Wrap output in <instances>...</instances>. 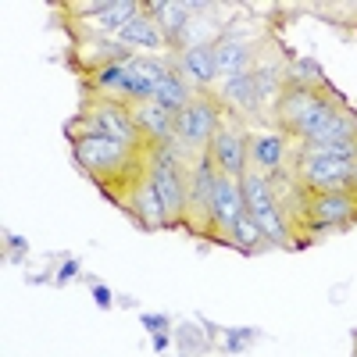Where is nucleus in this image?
<instances>
[{
    "mask_svg": "<svg viewBox=\"0 0 357 357\" xmlns=\"http://www.w3.org/2000/svg\"><path fill=\"white\" fill-rule=\"evenodd\" d=\"M333 118H336V104L318 97L307 86H289L282 93V122L293 132H301L307 143H318Z\"/></svg>",
    "mask_w": 357,
    "mask_h": 357,
    "instance_id": "obj_1",
    "label": "nucleus"
},
{
    "mask_svg": "<svg viewBox=\"0 0 357 357\" xmlns=\"http://www.w3.org/2000/svg\"><path fill=\"white\" fill-rule=\"evenodd\" d=\"M354 172H357V161L333 158V154L318 151V146H307V154L301 161V175L318 193H343V186L354 183Z\"/></svg>",
    "mask_w": 357,
    "mask_h": 357,
    "instance_id": "obj_2",
    "label": "nucleus"
},
{
    "mask_svg": "<svg viewBox=\"0 0 357 357\" xmlns=\"http://www.w3.org/2000/svg\"><path fill=\"white\" fill-rule=\"evenodd\" d=\"M126 154H129L126 143H114V139H107V136H100V132H93V136L86 132V136L75 143L79 165L89 168V172H97V175H111V172H118V168H126Z\"/></svg>",
    "mask_w": 357,
    "mask_h": 357,
    "instance_id": "obj_3",
    "label": "nucleus"
},
{
    "mask_svg": "<svg viewBox=\"0 0 357 357\" xmlns=\"http://www.w3.org/2000/svg\"><path fill=\"white\" fill-rule=\"evenodd\" d=\"M218 129V111L211 100H193L186 111L175 114V132L186 146H204L207 139H215Z\"/></svg>",
    "mask_w": 357,
    "mask_h": 357,
    "instance_id": "obj_4",
    "label": "nucleus"
},
{
    "mask_svg": "<svg viewBox=\"0 0 357 357\" xmlns=\"http://www.w3.org/2000/svg\"><path fill=\"white\" fill-rule=\"evenodd\" d=\"M151 178H154V186L168 207V215H178L183 211V204H186V183H183V172H178V161L172 151H158L154 154V165H151Z\"/></svg>",
    "mask_w": 357,
    "mask_h": 357,
    "instance_id": "obj_5",
    "label": "nucleus"
},
{
    "mask_svg": "<svg viewBox=\"0 0 357 357\" xmlns=\"http://www.w3.org/2000/svg\"><path fill=\"white\" fill-rule=\"evenodd\" d=\"M247 215V200H243V186L240 178H229V175H218L215 183V193H211V218L218 229L232 232L236 222Z\"/></svg>",
    "mask_w": 357,
    "mask_h": 357,
    "instance_id": "obj_6",
    "label": "nucleus"
},
{
    "mask_svg": "<svg viewBox=\"0 0 357 357\" xmlns=\"http://www.w3.org/2000/svg\"><path fill=\"white\" fill-rule=\"evenodd\" d=\"M211 158H215V165L222 168V175H229V178H243L247 175V143H243V136L236 132V129H218L215 132V139H211Z\"/></svg>",
    "mask_w": 357,
    "mask_h": 357,
    "instance_id": "obj_7",
    "label": "nucleus"
},
{
    "mask_svg": "<svg viewBox=\"0 0 357 357\" xmlns=\"http://www.w3.org/2000/svg\"><path fill=\"white\" fill-rule=\"evenodd\" d=\"M89 118H93V129H89V136L100 132V136H107V139H114V143H126V146L136 143V122H132L129 114H122L118 107L97 104Z\"/></svg>",
    "mask_w": 357,
    "mask_h": 357,
    "instance_id": "obj_8",
    "label": "nucleus"
},
{
    "mask_svg": "<svg viewBox=\"0 0 357 357\" xmlns=\"http://www.w3.org/2000/svg\"><path fill=\"white\" fill-rule=\"evenodd\" d=\"M132 122H136L146 136H154V139H168V136L175 132V114H172L168 107H161L158 100H143V104H136Z\"/></svg>",
    "mask_w": 357,
    "mask_h": 357,
    "instance_id": "obj_9",
    "label": "nucleus"
},
{
    "mask_svg": "<svg viewBox=\"0 0 357 357\" xmlns=\"http://www.w3.org/2000/svg\"><path fill=\"white\" fill-rule=\"evenodd\" d=\"M132 207H136V215H143L146 225H165L172 215H168V207L154 186V178H143V183H136L132 190Z\"/></svg>",
    "mask_w": 357,
    "mask_h": 357,
    "instance_id": "obj_10",
    "label": "nucleus"
},
{
    "mask_svg": "<svg viewBox=\"0 0 357 357\" xmlns=\"http://www.w3.org/2000/svg\"><path fill=\"white\" fill-rule=\"evenodd\" d=\"M311 215L318 218V225H336V222H350L357 215V204L350 193H318Z\"/></svg>",
    "mask_w": 357,
    "mask_h": 357,
    "instance_id": "obj_11",
    "label": "nucleus"
},
{
    "mask_svg": "<svg viewBox=\"0 0 357 357\" xmlns=\"http://www.w3.org/2000/svg\"><path fill=\"white\" fill-rule=\"evenodd\" d=\"M247 57H250L247 43L236 40V36H225V40L215 43V68H218V75H225V79L247 72Z\"/></svg>",
    "mask_w": 357,
    "mask_h": 357,
    "instance_id": "obj_12",
    "label": "nucleus"
},
{
    "mask_svg": "<svg viewBox=\"0 0 357 357\" xmlns=\"http://www.w3.org/2000/svg\"><path fill=\"white\" fill-rule=\"evenodd\" d=\"M215 183H218V175H215V158L211 154H204L193 168V178H190V200L200 204L207 215H211V193H215Z\"/></svg>",
    "mask_w": 357,
    "mask_h": 357,
    "instance_id": "obj_13",
    "label": "nucleus"
},
{
    "mask_svg": "<svg viewBox=\"0 0 357 357\" xmlns=\"http://www.w3.org/2000/svg\"><path fill=\"white\" fill-rule=\"evenodd\" d=\"M89 11H93V22H97V29H104V33H111V29L122 33L126 25H132L139 18V4H132V0H118V4H93Z\"/></svg>",
    "mask_w": 357,
    "mask_h": 357,
    "instance_id": "obj_14",
    "label": "nucleus"
},
{
    "mask_svg": "<svg viewBox=\"0 0 357 357\" xmlns=\"http://www.w3.org/2000/svg\"><path fill=\"white\" fill-rule=\"evenodd\" d=\"M240 186H243V200H247V215H250V218H257V215H264V211H272V207H275V200H272V183H268L264 175L247 172V175L240 178Z\"/></svg>",
    "mask_w": 357,
    "mask_h": 357,
    "instance_id": "obj_15",
    "label": "nucleus"
},
{
    "mask_svg": "<svg viewBox=\"0 0 357 357\" xmlns=\"http://www.w3.org/2000/svg\"><path fill=\"white\" fill-rule=\"evenodd\" d=\"M183 68L190 72V79L197 82H215L218 68H215V47L211 43H193L183 50Z\"/></svg>",
    "mask_w": 357,
    "mask_h": 357,
    "instance_id": "obj_16",
    "label": "nucleus"
},
{
    "mask_svg": "<svg viewBox=\"0 0 357 357\" xmlns=\"http://www.w3.org/2000/svg\"><path fill=\"white\" fill-rule=\"evenodd\" d=\"M222 97L232 104V107H243V111H254L257 107V89H254V75L250 72H240V75H229L222 82Z\"/></svg>",
    "mask_w": 357,
    "mask_h": 357,
    "instance_id": "obj_17",
    "label": "nucleus"
},
{
    "mask_svg": "<svg viewBox=\"0 0 357 357\" xmlns=\"http://www.w3.org/2000/svg\"><path fill=\"white\" fill-rule=\"evenodd\" d=\"M122 43H126V47H143V50H158V47L165 43V36L158 33V25H154L151 18L139 15L132 25L122 29Z\"/></svg>",
    "mask_w": 357,
    "mask_h": 357,
    "instance_id": "obj_18",
    "label": "nucleus"
},
{
    "mask_svg": "<svg viewBox=\"0 0 357 357\" xmlns=\"http://www.w3.org/2000/svg\"><path fill=\"white\" fill-rule=\"evenodd\" d=\"M250 161L264 172H275L282 165V136H254L250 139Z\"/></svg>",
    "mask_w": 357,
    "mask_h": 357,
    "instance_id": "obj_19",
    "label": "nucleus"
},
{
    "mask_svg": "<svg viewBox=\"0 0 357 357\" xmlns=\"http://www.w3.org/2000/svg\"><path fill=\"white\" fill-rule=\"evenodd\" d=\"M151 11L158 15V22H161V29H165L168 36H178L190 25L193 4H168V0H158V4H151Z\"/></svg>",
    "mask_w": 357,
    "mask_h": 357,
    "instance_id": "obj_20",
    "label": "nucleus"
},
{
    "mask_svg": "<svg viewBox=\"0 0 357 357\" xmlns=\"http://www.w3.org/2000/svg\"><path fill=\"white\" fill-rule=\"evenodd\" d=\"M154 100L161 104V107H168L172 114H178V111H186L193 100H190V93H186V82L178 79V75H168L161 86H158V93H154Z\"/></svg>",
    "mask_w": 357,
    "mask_h": 357,
    "instance_id": "obj_21",
    "label": "nucleus"
},
{
    "mask_svg": "<svg viewBox=\"0 0 357 357\" xmlns=\"http://www.w3.org/2000/svg\"><path fill=\"white\" fill-rule=\"evenodd\" d=\"M93 82H97L100 89H114V93H126V61L93 68Z\"/></svg>",
    "mask_w": 357,
    "mask_h": 357,
    "instance_id": "obj_22",
    "label": "nucleus"
},
{
    "mask_svg": "<svg viewBox=\"0 0 357 357\" xmlns=\"http://www.w3.org/2000/svg\"><path fill=\"white\" fill-rule=\"evenodd\" d=\"M261 229H257V222L250 218V215H243L240 222H236V229H232V240L240 243V247H257L261 243Z\"/></svg>",
    "mask_w": 357,
    "mask_h": 357,
    "instance_id": "obj_23",
    "label": "nucleus"
},
{
    "mask_svg": "<svg viewBox=\"0 0 357 357\" xmlns=\"http://www.w3.org/2000/svg\"><path fill=\"white\" fill-rule=\"evenodd\" d=\"M139 321H143V325H146V329H151L154 336L168 329V318H165V314H139Z\"/></svg>",
    "mask_w": 357,
    "mask_h": 357,
    "instance_id": "obj_24",
    "label": "nucleus"
},
{
    "mask_svg": "<svg viewBox=\"0 0 357 357\" xmlns=\"http://www.w3.org/2000/svg\"><path fill=\"white\" fill-rule=\"evenodd\" d=\"M93 301H97V304H100V307H111V289H107V286H100V282H97V286H93Z\"/></svg>",
    "mask_w": 357,
    "mask_h": 357,
    "instance_id": "obj_25",
    "label": "nucleus"
},
{
    "mask_svg": "<svg viewBox=\"0 0 357 357\" xmlns=\"http://www.w3.org/2000/svg\"><path fill=\"white\" fill-rule=\"evenodd\" d=\"M296 79H318V68L311 61H301L296 65Z\"/></svg>",
    "mask_w": 357,
    "mask_h": 357,
    "instance_id": "obj_26",
    "label": "nucleus"
},
{
    "mask_svg": "<svg viewBox=\"0 0 357 357\" xmlns=\"http://www.w3.org/2000/svg\"><path fill=\"white\" fill-rule=\"evenodd\" d=\"M75 272H79V261H65V264H61V275H57V279L68 282V279H75Z\"/></svg>",
    "mask_w": 357,
    "mask_h": 357,
    "instance_id": "obj_27",
    "label": "nucleus"
},
{
    "mask_svg": "<svg viewBox=\"0 0 357 357\" xmlns=\"http://www.w3.org/2000/svg\"><path fill=\"white\" fill-rule=\"evenodd\" d=\"M165 347H168V333H158L154 336V350H165Z\"/></svg>",
    "mask_w": 357,
    "mask_h": 357,
    "instance_id": "obj_28",
    "label": "nucleus"
}]
</instances>
